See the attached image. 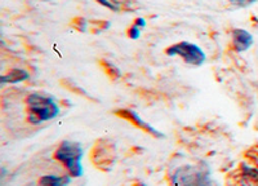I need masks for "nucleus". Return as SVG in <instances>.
<instances>
[{
    "label": "nucleus",
    "instance_id": "12",
    "mask_svg": "<svg viewBox=\"0 0 258 186\" xmlns=\"http://www.w3.org/2000/svg\"><path fill=\"white\" fill-rule=\"evenodd\" d=\"M230 3L235 4V6H239V7H248L250 4L255 3L257 0H229Z\"/></svg>",
    "mask_w": 258,
    "mask_h": 186
},
{
    "label": "nucleus",
    "instance_id": "6",
    "mask_svg": "<svg viewBox=\"0 0 258 186\" xmlns=\"http://www.w3.org/2000/svg\"><path fill=\"white\" fill-rule=\"evenodd\" d=\"M253 43H254V38L249 31L244 29L232 30V47L238 53H243L250 49Z\"/></svg>",
    "mask_w": 258,
    "mask_h": 186
},
{
    "label": "nucleus",
    "instance_id": "8",
    "mask_svg": "<svg viewBox=\"0 0 258 186\" xmlns=\"http://www.w3.org/2000/svg\"><path fill=\"white\" fill-rule=\"evenodd\" d=\"M71 176H54L47 174L39 180V186H68L71 181Z\"/></svg>",
    "mask_w": 258,
    "mask_h": 186
},
{
    "label": "nucleus",
    "instance_id": "10",
    "mask_svg": "<svg viewBox=\"0 0 258 186\" xmlns=\"http://www.w3.org/2000/svg\"><path fill=\"white\" fill-rule=\"evenodd\" d=\"M141 30L142 29H140L137 25L133 24L132 26L128 29V36L132 39V40H137V39L141 38Z\"/></svg>",
    "mask_w": 258,
    "mask_h": 186
},
{
    "label": "nucleus",
    "instance_id": "3",
    "mask_svg": "<svg viewBox=\"0 0 258 186\" xmlns=\"http://www.w3.org/2000/svg\"><path fill=\"white\" fill-rule=\"evenodd\" d=\"M82 145L74 141H63L58 146L54 153V158L64 165L69 176L71 177H82L83 171L82 159H83Z\"/></svg>",
    "mask_w": 258,
    "mask_h": 186
},
{
    "label": "nucleus",
    "instance_id": "4",
    "mask_svg": "<svg viewBox=\"0 0 258 186\" xmlns=\"http://www.w3.org/2000/svg\"><path fill=\"white\" fill-rule=\"evenodd\" d=\"M165 54L169 57H181L186 64L194 66L203 65L207 59L204 50L199 45L190 43V41H179V43L170 45L165 49Z\"/></svg>",
    "mask_w": 258,
    "mask_h": 186
},
{
    "label": "nucleus",
    "instance_id": "1",
    "mask_svg": "<svg viewBox=\"0 0 258 186\" xmlns=\"http://www.w3.org/2000/svg\"><path fill=\"white\" fill-rule=\"evenodd\" d=\"M27 120L29 123L38 126L56 119L59 114V107L57 102L49 96L40 93H31L26 100Z\"/></svg>",
    "mask_w": 258,
    "mask_h": 186
},
{
    "label": "nucleus",
    "instance_id": "5",
    "mask_svg": "<svg viewBox=\"0 0 258 186\" xmlns=\"http://www.w3.org/2000/svg\"><path fill=\"white\" fill-rule=\"evenodd\" d=\"M116 114L119 116H121V118L126 119L128 121H131V123H133L136 126V127L141 128V130H144L145 132L150 133V135H153V136L155 137H164V135L161 132H159L156 128H154L151 124L146 123V121L142 120L140 116H138L137 112H135L133 110H129V109H121V110H117Z\"/></svg>",
    "mask_w": 258,
    "mask_h": 186
},
{
    "label": "nucleus",
    "instance_id": "11",
    "mask_svg": "<svg viewBox=\"0 0 258 186\" xmlns=\"http://www.w3.org/2000/svg\"><path fill=\"white\" fill-rule=\"evenodd\" d=\"M97 3H100L101 6L106 7V8L111 9V11H114V12H117L119 11V6H117L116 3H112L111 0H96Z\"/></svg>",
    "mask_w": 258,
    "mask_h": 186
},
{
    "label": "nucleus",
    "instance_id": "13",
    "mask_svg": "<svg viewBox=\"0 0 258 186\" xmlns=\"http://www.w3.org/2000/svg\"><path fill=\"white\" fill-rule=\"evenodd\" d=\"M135 25H137L140 29H145V27H146V25H147V22H146V20H145L144 17H137L135 20Z\"/></svg>",
    "mask_w": 258,
    "mask_h": 186
},
{
    "label": "nucleus",
    "instance_id": "7",
    "mask_svg": "<svg viewBox=\"0 0 258 186\" xmlns=\"http://www.w3.org/2000/svg\"><path fill=\"white\" fill-rule=\"evenodd\" d=\"M27 79H29V73L26 70L15 69V70L9 71L8 74L2 75L0 82L3 83V84H17V83L25 82Z\"/></svg>",
    "mask_w": 258,
    "mask_h": 186
},
{
    "label": "nucleus",
    "instance_id": "9",
    "mask_svg": "<svg viewBox=\"0 0 258 186\" xmlns=\"http://www.w3.org/2000/svg\"><path fill=\"white\" fill-rule=\"evenodd\" d=\"M243 173H241V183L243 186H258V171L243 165Z\"/></svg>",
    "mask_w": 258,
    "mask_h": 186
},
{
    "label": "nucleus",
    "instance_id": "2",
    "mask_svg": "<svg viewBox=\"0 0 258 186\" xmlns=\"http://www.w3.org/2000/svg\"><path fill=\"white\" fill-rule=\"evenodd\" d=\"M169 181L172 186H212L207 165H181L170 173Z\"/></svg>",
    "mask_w": 258,
    "mask_h": 186
}]
</instances>
